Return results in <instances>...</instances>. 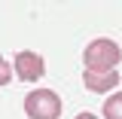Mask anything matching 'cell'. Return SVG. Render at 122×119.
Instances as JSON below:
<instances>
[{"instance_id":"4","label":"cell","mask_w":122,"mask_h":119,"mask_svg":"<svg viewBox=\"0 0 122 119\" xmlns=\"http://www.w3.org/2000/svg\"><path fill=\"white\" fill-rule=\"evenodd\" d=\"M82 83L89 92L104 95V92L119 86V70H82Z\"/></svg>"},{"instance_id":"6","label":"cell","mask_w":122,"mask_h":119,"mask_svg":"<svg viewBox=\"0 0 122 119\" xmlns=\"http://www.w3.org/2000/svg\"><path fill=\"white\" fill-rule=\"evenodd\" d=\"M9 79H12V64H9V61L0 55V86H6Z\"/></svg>"},{"instance_id":"3","label":"cell","mask_w":122,"mask_h":119,"mask_svg":"<svg viewBox=\"0 0 122 119\" xmlns=\"http://www.w3.org/2000/svg\"><path fill=\"white\" fill-rule=\"evenodd\" d=\"M12 73L21 79V83H37L40 76L46 73V61L43 55H37V52H30V49H21L12 61Z\"/></svg>"},{"instance_id":"7","label":"cell","mask_w":122,"mask_h":119,"mask_svg":"<svg viewBox=\"0 0 122 119\" xmlns=\"http://www.w3.org/2000/svg\"><path fill=\"white\" fill-rule=\"evenodd\" d=\"M76 119H98V116H95V113H79Z\"/></svg>"},{"instance_id":"5","label":"cell","mask_w":122,"mask_h":119,"mask_svg":"<svg viewBox=\"0 0 122 119\" xmlns=\"http://www.w3.org/2000/svg\"><path fill=\"white\" fill-rule=\"evenodd\" d=\"M104 119H122V92L110 95L104 101Z\"/></svg>"},{"instance_id":"2","label":"cell","mask_w":122,"mask_h":119,"mask_svg":"<svg viewBox=\"0 0 122 119\" xmlns=\"http://www.w3.org/2000/svg\"><path fill=\"white\" fill-rule=\"evenodd\" d=\"M61 98L52 89H37L25 98V113L28 119H58L61 116Z\"/></svg>"},{"instance_id":"1","label":"cell","mask_w":122,"mask_h":119,"mask_svg":"<svg viewBox=\"0 0 122 119\" xmlns=\"http://www.w3.org/2000/svg\"><path fill=\"white\" fill-rule=\"evenodd\" d=\"M82 61H86V70H116V64L122 61V49L116 40L98 37V40H92L86 46Z\"/></svg>"}]
</instances>
